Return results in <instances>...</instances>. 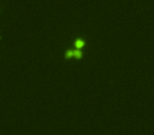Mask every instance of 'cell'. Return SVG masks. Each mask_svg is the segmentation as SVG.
<instances>
[{
  "instance_id": "obj_1",
  "label": "cell",
  "mask_w": 154,
  "mask_h": 135,
  "mask_svg": "<svg viewBox=\"0 0 154 135\" xmlns=\"http://www.w3.org/2000/svg\"><path fill=\"white\" fill-rule=\"evenodd\" d=\"M76 45H77V46L84 45V41H82L81 39H77V40H76Z\"/></svg>"
},
{
  "instance_id": "obj_3",
  "label": "cell",
  "mask_w": 154,
  "mask_h": 135,
  "mask_svg": "<svg viewBox=\"0 0 154 135\" xmlns=\"http://www.w3.org/2000/svg\"><path fill=\"white\" fill-rule=\"evenodd\" d=\"M72 55H73V50H70L66 52V56H72Z\"/></svg>"
},
{
  "instance_id": "obj_2",
  "label": "cell",
  "mask_w": 154,
  "mask_h": 135,
  "mask_svg": "<svg viewBox=\"0 0 154 135\" xmlns=\"http://www.w3.org/2000/svg\"><path fill=\"white\" fill-rule=\"evenodd\" d=\"M73 54L75 55V56H77V57H80L81 56V53H80V51H73Z\"/></svg>"
}]
</instances>
